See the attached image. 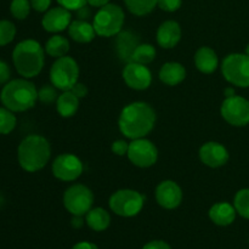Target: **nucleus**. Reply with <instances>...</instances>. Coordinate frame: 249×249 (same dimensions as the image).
<instances>
[{"label": "nucleus", "instance_id": "obj_16", "mask_svg": "<svg viewBox=\"0 0 249 249\" xmlns=\"http://www.w3.org/2000/svg\"><path fill=\"white\" fill-rule=\"evenodd\" d=\"M201 162L209 168H220L229 162L228 148L216 141H208L203 143L198 151Z\"/></svg>", "mask_w": 249, "mask_h": 249}, {"label": "nucleus", "instance_id": "obj_8", "mask_svg": "<svg viewBox=\"0 0 249 249\" xmlns=\"http://www.w3.org/2000/svg\"><path fill=\"white\" fill-rule=\"evenodd\" d=\"M224 78L238 88H249V56L247 53H230L221 63Z\"/></svg>", "mask_w": 249, "mask_h": 249}, {"label": "nucleus", "instance_id": "obj_6", "mask_svg": "<svg viewBox=\"0 0 249 249\" xmlns=\"http://www.w3.org/2000/svg\"><path fill=\"white\" fill-rule=\"evenodd\" d=\"M109 208L122 218H133L138 215L143 208L145 197L136 190L121 189L109 197Z\"/></svg>", "mask_w": 249, "mask_h": 249}, {"label": "nucleus", "instance_id": "obj_12", "mask_svg": "<svg viewBox=\"0 0 249 249\" xmlns=\"http://www.w3.org/2000/svg\"><path fill=\"white\" fill-rule=\"evenodd\" d=\"M51 170L53 177L60 181L72 182L83 174L84 165L80 158L73 153H61L53 160Z\"/></svg>", "mask_w": 249, "mask_h": 249}, {"label": "nucleus", "instance_id": "obj_1", "mask_svg": "<svg viewBox=\"0 0 249 249\" xmlns=\"http://www.w3.org/2000/svg\"><path fill=\"white\" fill-rule=\"evenodd\" d=\"M157 114L151 105L143 101H135L122 109L118 128L126 139L135 140L146 138L155 128Z\"/></svg>", "mask_w": 249, "mask_h": 249}, {"label": "nucleus", "instance_id": "obj_19", "mask_svg": "<svg viewBox=\"0 0 249 249\" xmlns=\"http://www.w3.org/2000/svg\"><path fill=\"white\" fill-rule=\"evenodd\" d=\"M158 77L163 84L168 87H177L186 78V68L180 62L170 61L160 67Z\"/></svg>", "mask_w": 249, "mask_h": 249}, {"label": "nucleus", "instance_id": "obj_33", "mask_svg": "<svg viewBox=\"0 0 249 249\" xmlns=\"http://www.w3.org/2000/svg\"><path fill=\"white\" fill-rule=\"evenodd\" d=\"M58 5L70 11H77L88 4V0H56Z\"/></svg>", "mask_w": 249, "mask_h": 249}, {"label": "nucleus", "instance_id": "obj_13", "mask_svg": "<svg viewBox=\"0 0 249 249\" xmlns=\"http://www.w3.org/2000/svg\"><path fill=\"white\" fill-rule=\"evenodd\" d=\"M122 77H123L124 83L130 89L136 90V91L148 89L152 84V73L148 70L147 66L133 62V61L126 63L125 67L123 68Z\"/></svg>", "mask_w": 249, "mask_h": 249}, {"label": "nucleus", "instance_id": "obj_44", "mask_svg": "<svg viewBox=\"0 0 249 249\" xmlns=\"http://www.w3.org/2000/svg\"><path fill=\"white\" fill-rule=\"evenodd\" d=\"M4 202H5V199H4V197H2L1 192H0V207H1L2 204H4Z\"/></svg>", "mask_w": 249, "mask_h": 249}, {"label": "nucleus", "instance_id": "obj_40", "mask_svg": "<svg viewBox=\"0 0 249 249\" xmlns=\"http://www.w3.org/2000/svg\"><path fill=\"white\" fill-rule=\"evenodd\" d=\"M84 223H85V219H83L82 215H73L72 220H71V224H72L73 229L83 228Z\"/></svg>", "mask_w": 249, "mask_h": 249}, {"label": "nucleus", "instance_id": "obj_34", "mask_svg": "<svg viewBox=\"0 0 249 249\" xmlns=\"http://www.w3.org/2000/svg\"><path fill=\"white\" fill-rule=\"evenodd\" d=\"M129 148V142H126L125 140H116L112 142L111 150L112 153H114L116 156H119V157H123L128 153Z\"/></svg>", "mask_w": 249, "mask_h": 249}, {"label": "nucleus", "instance_id": "obj_39", "mask_svg": "<svg viewBox=\"0 0 249 249\" xmlns=\"http://www.w3.org/2000/svg\"><path fill=\"white\" fill-rule=\"evenodd\" d=\"M72 249H100L95 243L88 242V241H83V242H78L73 246Z\"/></svg>", "mask_w": 249, "mask_h": 249}, {"label": "nucleus", "instance_id": "obj_21", "mask_svg": "<svg viewBox=\"0 0 249 249\" xmlns=\"http://www.w3.org/2000/svg\"><path fill=\"white\" fill-rule=\"evenodd\" d=\"M68 36L72 40L79 44L91 43L96 36L94 26L85 19H74L68 27Z\"/></svg>", "mask_w": 249, "mask_h": 249}, {"label": "nucleus", "instance_id": "obj_14", "mask_svg": "<svg viewBox=\"0 0 249 249\" xmlns=\"http://www.w3.org/2000/svg\"><path fill=\"white\" fill-rule=\"evenodd\" d=\"M155 197L157 203L162 208L173 211L181 204L184 194H182L181 187L177 182L173 180H164L156 187Z\"/></svg>", "mask_w": 249, "mask_h": 249}, {"label": "nucleus", "instance_id": "obj_23", "mask_svg": "<svg viewBox=\"0 0 249 249\" xmlns=\"http://www.w3.org/2000/svg\"><path fill=\"white\" fill-rule=\"evenodd\" d=\"M79 97L75 96L71 90L62 91V94L58 95L56 101V109L58 114L63 118H71L74 116L79 108Z\"/></svg>", "mask_w": 249, "mask_h": 249}, {"label": "nucleus", "instance_id": "obj_25", "mask_svg": "<svg viewBox=\"0 0 249 249\" xmlns=\"http://www.w3.org/2000/svg\"><path fill=\"white\" fill-rule=\"evenodd\" d=\"M156 53H157V51H156L155 46L152 44H138L133 49V51H131L130 61L136 63H141V65H148V63L155 61Z\"/></svg>", "mask_w": 249, "mask_h": 249}, {"label": "nucleus", "instance_id": "obj_30", "mask_svg": "<svg viewBox=\"0 0 249 249\" xmlns=\"http://www.w3.org/2000/svg\"><path fill=\"white\" fill-rule=\"evenodd\" d=\"M16 36V26L9 19H0V46L11 43Z\"/></svg>", "mask_w": 249, "mask_h": 249}, {"label": "nucleus", "instance_id": "obj_45", "mask_svg": "<svg viewBox=\"0 0 249 249\" xmlns=\"http://www.w3.org/2000/svg\"><path fill=\"white\" fill-rule=\"evenodd\" d=\"M247 53V55L249 56V44L247 45V48H246V53Z\"/></svg>", "mask_w": 249, "mask_h": 249}, {"label": "nucleus", "instance_id": "obj_43", "mask_svg": "<svg viewBox=\"0 0 249 249\" xmlns=\"http://www.w3.org/2000/svg\"><path fill=\"white\" fill-rule=\"evenodd\" d=\"M224 94H225V97H231V96H235V89L232 87H229L224 90Z\"/></svg>", "mask_w": 249, "mask_h": 249}, {"label": "nucleus", "instance_id": "obj_28", "mask_svg": "<svg viewBox=\"0 0 249 249\" xmlns=\"http://www.w3.org/2000/svg\"><path fill=\"white\" fill-rule=\"evenodd\" d=\"M233 207L237 214H240L242 218L249 219V189L237 191L233 198Z\"/></svg>", "mask_w": 249, "mask_h": 249}, {"label": "nucleus", "instance_id": "obj_2", "mask_svg": "<svg viewBox=\"0 0 249 249\" xmlns=\"http://www.w3.org/2000/svg\"><path fill=\"white\" fill-rule=\"evenodd\" d=\"M12 62L22 78L31 79L40 74L45 65V50L34 39H24L15 46Z\"/></svg>", "mask_w": 249, "mask_h": 249}, {"label": "nucleus", "instance_id": "obj_22", "mask_svg": "<svg viewBox=\"0 0 249 249\" xmlns=\"http://www.w3.org/2000/svg\"><path fill=\"white\" fill-rule=\"evenodd\" d=\"M85 223L92 231L101 232L108 229L111 224V215L102 207H96V208H91L85 214Z\"/></svg>", "mask_w": 249, "mask_h": 249}, {"label": "nucleus", "instance_id": "obj_41", "mask_svg": "<svg viewBox=\"0 0 249 249\" xmlns=\"http://www.w3.org/2000/svg\"><path fill=\"white\" fill-rule=\"evenodd\" d=\"M77 15L78 17H79V19H85V21H87L88 17H90V15H91V11H90L89 7H87V5H85L82 9L77 10Z\"/></svg>", "mask_w": 249, "mask_h": 249}, {"label": "nucleus", "instance_id": "obj_42", "mask_svg": "<svg viewBox=\"0 0 249 249\" xmlns=\"http://www.w3.org/2000/svg\"><path fill=\"white\" fill-rule=\"evenodd\" d=\"M88 4L92 7H102L105 5L109 4V0H88Z\"/></svg>", "mask_w": 249, "mask_h": 249}, {"label": "nucleus", "instance_id": "obj_7", "mask_svg": "<svg viewBox=\"0 0 249 249\" xmlns=\"http://www.w3.org/2000/svg\"><path fill=\"white\" fill-rule=\"evenodd\" d=\"M79 78V65L71 56L56 58L50 68V82L53 87L61 91L71 90L78 83Z\"/></svg>", "mask_w": 249, "mask_h": 249}, {"label": "nucleus", "instance_id": "obj_32", "mask_svg": "<svg viewBox=\"0 0 249 249\" xmlns=\"http://www.w3.org/2000/svg\"><path fill=\"white\" fill-rule=\"evenodd\" d=\"M182 0H158L157 6L165 12H175L181 7Z\"/></svg>", "mask_w": 249, "mask_h": 249}, {"label": "nucleus", "instance_id": "obj_5", "mask_svg": "<svg viewBox=\"0 0 249 249\" xmlns=\"http://www.w3.org/2000/svg\"><path fill=\"white\" fill-rule=\"evenodd\" d=\"M125 22V15L119 5L107 4L100 7L92 18L96 36L102 38H111L121 33Z\"/></svg>", "mask_w": 249, "mask_h": 249}, {"label": "nucleus", "instance_id": "obj_10", "mask_svg": "<svg viewBox=\"0 0 249 249\" xmlns=\"http://www.w3.org/2000/svg\"><path fill=\"white\" fill-rule=\"evenodd\" d=\"M129 160L138 168H150L157 163L158 150L155 143L146 138L135 139L129 142Z\"/></svg>", "mask_w": 249, "mask_h": 249}, {"label": "nucleus", "instance_id": "obj_3", "mask_svg": "<svg viewBox=\"0 0 249 249\" xmlns=\"http://www.w3.org/2000/svg\"><path fill=\"white\" fill-rule=\"evenodd\" d=\"M51 157V146L48 139L38 134L26 136L17 148L19 167L28 173L44 169Z\"/></svg>", "mask_w": 249, "mask_h": 249}, {"label": "nucleus", "instance_id": "obj_18", "mask_svg": "<svg viewBox=\"0 0 249 249\" xmlns=\"http://www.w3.org/2000/svg\"><path fill=\"white\" fill-rule=\"evenodd\" d=\"M195 66L203 74H212L219 66V57L209 46H201L195 53Z\"/></svg>", "mask_w": 249, "mask_h": 249}, {"label": "nucleus", "instance_id": "obj_26", "mask_svg": "<svg viewBox=\"0 0 249 249\" xmlns=\"http://www.w3.org/2000/svg\"><path fill=\"white\" fill-rule=\"evenodd\" d=\"M126 9L135 16H146L157 6L158 0H123Z\"/></svg>", "mask_w": 249, "mask_h": 249}, {"label": "nucleus", "instance_id": "obj_4", "mask_svg": "<svg viewBox=\"0 0 249 249\" xmlns=\"http://www.w3.org/2000/svg\"><path fill=\"white\" fill-rule=\"evenodd\" d=\"M0 101L14 113L33 108L38 101V90L34 83L26 78L7 82L0 92Z\"/></svg>", "mask_w": 249, "mask_h": 249}, {"label": "nucleus", "instance_id": "obj_11", "mask_svg": "<svg viewBox=\"0 0 249 249\" xmlns=\"http://www.w3.org/2000/svg\"><path fill=\"white\" fill-rule=\"evenodd\" d=\"M220 114L226 123L232 126H246L249 124V101L242 96L226 97L220 107Z\"/></svg>", "mask_w": 249, "mask_h": 249}, {"label": "nucleus", "instance_id": "obj_35", "mask_svg": "<svg viewBox=\"0 0 249 249\" xmlns=\"http://www.w3.org/2000/svg\"><path fill=\"white\" fill-rule=\"evenodd\" d=\"M11 77V70L5 61L0 60V85H5Z\"/></svg>", "mask_w": 249, "mask_h": 249}, {"label": "nucleus", "instance_id": "obj_31", "mask_svg": "<svg viewBox=\"0 0 249 249\" xmlns=\"http://www.w3.org/2000/svg\"><path fill=\"white\" fill-rule=\"evenodd\" d=\"M57 89L53 84H45L38 90V100L45 105L53 104L57 101Z\"/></svg>", "mask_w": 249, "mask_h": 249}, {"label": "nucleus", "instance_id": "obj_9", "mask_svg": "<svg viewBox=\"0 0 249 249\" xmlns=\"http://www.w3.org/2000/svg\"><path fill=\"white\" fill-rule=\"evenodd\" d=\"M94 194L83 184H74L68 187L63 194V206L72 215L84 216L94 204Z\"/></svg>", "mask_w": 249, "mask_h": 249}, {"label": "nucleus", "instance_id": "obj_37", "mask_svg": "<svg viewBox=\"0 0 249 249\" xmlns=\"http://www.w3.org/2000/svg\"><path fill=\"white\" fill-rule=\"evenodd\" d=\"M71 91H72L75 96L79 97V99H84L88 95V87L85 84H83V83L78 82L77 84L71 89Z\"/></svg>", "mask_w": 249, "mask_h": 249}, {"label": "nucleus", "instance_id": "obj_24", "mask_svg": "<svg viewBox=\"0 0 249 249\" xmlns=\"http://www.w3.org/2000/svg\"><path fill=\"white\" fill-rule=\"evenodd\" d=\"M70 40L65 36L53 34V36H50L46 40L44 50H45V53H48L50 57L60 58L67 55L68 51H70Z\"/></svg>", "mask_w": 249, "mask_h": 249}, {"label": "nucleus", "instance_id": "obj_38", "mask_svg": "<svg viewBox=\"0 0 249 249\" xmlns=\"http://www.w3.org/2000/svg\"><path fill=\"white\" fill-rule=\"evenodd\" d=\"M142 249H172V247H170L167 242H164V241L156 240L146 243L142 247Z\"/></svg>", "mask_w": 249, "mask_h": 249}, {"label": "nucleus", "instance_id": "obj_27", "mask_svg": "<svg viewBox=\"0 0 249 249\" xmlns=\"http://www.w3.org/2000/svg\"><path fill=\"white\" fill-rule=\"evenodd\" d=\"M17 118L6 107H0V135H9L16 128Z\"/></svg>", "mask_w": 249, "mask_h": 249}, {"label": "nucleus", "instance_id": "obj_15", "mask_svg": "<svg viewBox=\"0 0 249 249\" xmlns=\"http://www.w3.org/2000/svg\"><path fill=\"white\" fill-rule=\"evenodd\" d=\"M72 22V14L70 10L62 6L51 7L44 14L41 18V26L46 32L58 34L66 31Z\"/></svg>", "mask_w": 249, "mask_h": 249}, {"label": "nucleus", "instance_id": "obj_17", "mask_svg": "<svg viewBox=\"0 0 249 249\" xmlns=\"http://www.w3.org/2000/svg\"><path fill=\"white\" fill-rule=\"evenodd\" d=\"M181 27L174 19H168L158 27L156 39L157 44L162 49H173L181 40Z\"/></svg>", "mask_w": 249, "mask_h": 249}, {"label": "nucleus", "instance_id": "obj_36", "mask_svg": "<svg viewBox=\"0 0 249 249\" xmlns=\"http://www.w3.org/2000/svg\"><path fill=\"white\" fill-rule=\"evenodd\" d=\"M31 5L36 12H46L50 9L51 0H31Z\"/></svg>", "mask_w": 249, "mask_h": 249}, {"label": "nucleus", "instance_id": "obj_29", "mask_svg": "<svg viewBox=\"0 0 249 249\" xmlns=\"http://www.w3.org/2000/svg\"><path fill=\"white\" fill-rule=\"evenodd\" d=\"M32 5L31 0H12L10 4V12L16 19H26L29 16Z\"/></svg>", "mask_w": 249, "mask_h": 249}, {"label": "nucleus", "instance_id": "obj_20", "mask_svg": "<svg viewBox=\"0 0 249 249\" xmlns=\"http://www.w3.org/2000/svg\"><path fill=\"white\" fill-rule=\"evenodd\" d=\"M236 212L233 204L228 202H218L213 204L208 212L209 219L218 226H229L235 221Z\"/></svg>", "mask_w": 249, "mask_h": 249}]
</instances>
